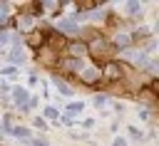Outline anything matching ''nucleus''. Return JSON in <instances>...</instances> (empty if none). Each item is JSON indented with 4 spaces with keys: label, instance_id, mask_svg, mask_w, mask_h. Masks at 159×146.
Instances as JSON below:
<instances>
[{
    "label": "nucleus",
    "instance_id": "f257e3e1",
    "mask_svg": "<svg viewBox=\"0 0 159 146\" xmlns=\"http://www.w3.org/2000/svg\"><path fill=\"white\" fill-rule=\"evenodd\" d=\"M104 74H107V79H114V77H117V67H114V64H109V67L104 69Z\"/></svg>",
    "mask_w": 159,
    "mask_h": 146
}]
</instances>
